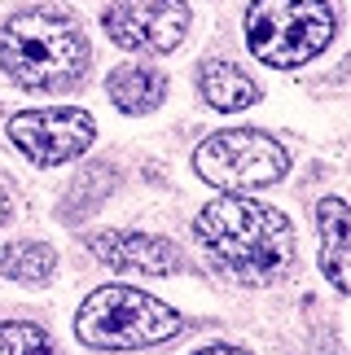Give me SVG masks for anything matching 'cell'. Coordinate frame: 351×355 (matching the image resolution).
<instances>
[{
  "label": "cell",
  "mask_w": 351,
  "mask_h": 355,
  "mask_svg": "<svg viewBox=\"0 0 351 355\" xmlns=\"http://www.w3.org/2000/svg\"><path fill=\"white\" fill-rule=\"evenodd\" d=\"M0 355H53V338L40 324L9 320L0 324Z\"/></svg>",
  "instance_id": "13"
},
{
  "label": "cell",
  "mask_w": 351,
  "mask_h": 355,
  "mask_svg": "<svg viewBox=\"0 0 351 355\" xmlns=\"http://www.w3.org/2000/svg\"><path fill=\"white\" fill-rule=\"evenodd\" d=\"M194 167L202 180L224 189V193H250V189L277 184L290 171V154L268 132L228 128V132H215L211 141L198 145Z\"/></svg>",
  "instance_id": "5"
},
{
  "label": "cell",
  "mask_w": 351,
  "mask_h": 355,
  "mask_svg": "<svg viewBox=\"0 0 351 355\" xmlns=\"http://www.w3.org/2000/svg\"><path fill=\"white\" fill-rule=\"evenodd\" d=\"M198 92L211 110H246V105L259 101V84L237 71L233 62H207L198 71Z\"/></svg>",
  "instance_id": "10"
},
{
  "label": "cell",
  "mask_w": 351,
  "mask_h": 355,
  "mask_svg": "<svg viewBox=\"0 0 351 355\" xmlns=\"http://www.w3.org/2000/svg\"><path fill=\"white\" fill-rule=\"evenodd\" d=\"M0 66L13 84L35 92H62L88 71V40L75 18L35 9L18 13L0 31Z\"/></svg>",
  "instance_id": "2"
},
{
  "label": "cell",
  "mask_w": 351,
  "mask_h": 355,
  "mask_svg": "<svg viewBox=\"0 0 351 355\" xmlns=\"http://www.w3.org/2000/svg\"><path fill=\"white\" fill-rule=\"evenodd\" d=\"M105 92H110V101L123 114H150L167 97V79L154 66H119L110 75V84H105Z\"/></svg>",
  "instance_id": "11"
},
{
  "label": "cell",
  "mask_w": 351,
  "mask_h": 355,
  "mask_svg": "<svg viewBox=\"0 0 351 355\" xmlns=\"http://www.w3.org/2000/svg\"><path fill=\"white\" fill-rule=\"evenodd\" d=\"M105 35L132 53H171L189 31L185 0H114L101 13Z\"/></svg>",
  "instance_id": "7"
},
{
  "label": "cell",
  "mask_w": 351,
  "mask_h": 355,
  "mask_svg": "<svg viewBox=\"0 0 351 355\" xmlns=\"http://www.w3.org/2000/svg\"><path fill=\"white\" fill-rule=\"evenodd\" d=\"M198 355H250V351H246V347H233V343H215V347L198 351Z\"/></svg>",
  "instance_id": "14"
},
{
  "label": "cell",
  "mask_w": 351,
  "mask_h": 355,
  "mask_svg": "<svg viewBox=\"0 0 351 355\" xmlns=\"http://www.w3.org/2000/svg\"><path fill=\"white\" fill-rule=\"evenodd\" d=\"M9 220V198H5V189H0V224Z\"/></svg>",
  "instance_id": "15"
},
{
  "label": "cell",
  "mask_w": 351,
  "mask_h": 355,
  "mask_svg": "<svg viewBox=\"0 0 351 355\" xmlns=\"http://www.w3.org/2000/svg\"><path fill=\"white\" fill-rule=\"evenodd\" d=\"M97 136V123L88 110L58 105V110H22L9 119V141L40 167H62L79 158Z\"/></svg>",
  "instance_id": "6"
},
{
  "label": "cell",
  "mask_w": 351,
  "mask_h": 355,
  "mask_svg": "<svg viewBox=\"0 0 351 355\" xmlns=\"http://www.w3.org/2000/svg\"><path fill=\"white\" fill-rule=\"evenodd\" d=\"M202 250L224 277L241 285H273L294 268V228L277 207L246 193L211 202L194 220Z\"/></svg>",
  "instance_id": "1"
},
{
  "label": "cell",
  "mask_w": 351,
  "mask_h": 355,
  "mask_svg": "<svg viewBox=\"0 0 351 355\" xmlns=\"http://www.w3.org/2000/svg\"><path fill=\"white\" fill-rule=\"evenodd\" d=\"M180 329V311L167 303L128 290V285H101L84 298L75 316V334L84 347L97 351H137V347H158L176 338Z\"/></svg>",
  "instance_id": "3"
},
{
  "label": "cell",
  "mask_w": 351,
  "mask_h": 355,
  "mask_svg": "<svg viewBox=\"0 0 351 355\" xmlns=\"http://www.w3.org/2000/svg\"><path fill=\"white\" fill-rule=\"evenodd\" d=\"M316 233H320V272L351 294V207L339 198H325L316 207Z\"/></svg>",
  "instance_id": "9"
},
{
  "label": "cell",
  "mask_w": 351,
  "mask_h": 355,
  "mask_svg": "<svg viewBox=\"0 0 351 355\" xmlns=\"http://www.w3.org/2000/svg\"><path fill=\"white\" fill-rule=\"evenodd\" d=\"M58 268V254L44 241H13L9 250H0V277L22 281V285H44Z\"/></svg>",
  "instance_id": "12"
},
{
  "label": "cell",
  "mask_w": 351,
  "mask_h": 355,
  "mask_svg": "<svg viewBox=\"0 0 351 355\" xmlns=\"http://www.w3.org/2000/svg\"><path fill=\"white\" fill-rule=\"evenodd\" d=\"M92 254L114 272H145V277H171L180 268V250L150 233H101L92 237Z\"/></svg>",
  "instance_id": "8"
},
{
  "label": "cell",
  "mask_w": 351,
  "mask_h": 355,
  "mask_svg": "<svg viewBox=\"0 0 351 355\" xmlns=\"http://www.w3.org/2000/svg\"><path fill=\"white\" fill-rule=\"evenodd\" d=\"M334 40V9L325 0H250L246 44L264 66H303Z\"/></svg>",
  "instance_id": "4"
}]
</instances>
